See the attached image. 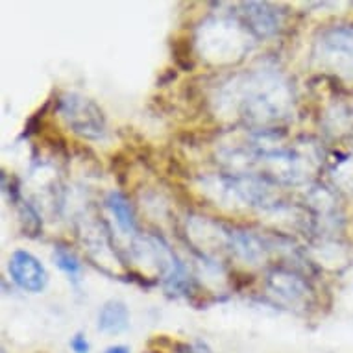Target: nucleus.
<instances>
[{
	"label": "nucleus",
	"instance_id": "obj_2",
	"mask_svg": "<svg viewBox=\"0 0 353 353\" xmlns=\"http://www.w3.org/2000/svg\"><path fill=\"white\" fill-rule=\"evenodd\" d=\"M314 59L320 67L353 80V26H331L314 43Z\"/></svg>",
	"mask_w": 353,
	"mask_h": 353
},
{
	"label": "nucleus",
	"instance_id": "obj_9",
	"mask_svg": "<svg viewBox=\"0 0 353 353\" xmlns=\"http://www.w3.org/2000/svg\"><path fill=\"white\" fill-rule=\"evenodd\" d=\"M52 257H54V263L58 265L59 270L67 274L72 283L74 285L80 283L81 263L80 259L72 254V252H69V250L63 248V246H58V248L54 250Z\"/></svg>",
	"mask_w": 353,
	"mask_h": 353
},
{
	"label": "nucleus",
	"instance_id": "obj_11",
	"mask_svg": "<svg viewBox=\"0 0 353 353\" xmlns=\"http://www.w3.org/2000/svg\"><path fill=\"white\" fill-rule=\"evenodd\" d=\"M176 353H213V350L203 342H191V344H178Z\"/></svg>",
	"mask_w": 353,
	"mask_h": 353
},
{
	"label": "nucleus",
	"instance_id": "obj_6",
	"mask_svg": "<svg viewBox=\"0 0 353 353\" xmlns=\"http://www.w3.org/2000/svg\"><path fill=\"white\" fill-rule=\"evenodd\" d=\"M268 289L289 305H305L309 300V287L305 281L285 270H274L268 276Z\"/></svg>",
	"mask_w": 353,
	"mask_h": 353
},
{
	"label": "nucleus",
	"instance_id": "obj_1",
	"mask_svg": "<svg viewBox=\"0 0 353 353\" xmlns=\"http://www.w3.org/2000/svg\"><path fill=\"white\" fill-rule=\"evenodd\" d=\"M228 87L233 89L228 102H233L235 110H239L246 121L270 124L281 121L290 113V87L276 72L263 69L246 72L237 76Z\"/></svg>",
	"mask_w": 353,
	"mask_h": 353
},
{
	"label": "nucleus",
	"instance_id": "obj_7",
	"mask_svg": "<svg viewBox=\"0 0 353 353\" xmlns=\"http://www.w3.org/2000/svg\"><path fill=\"white\" fill-rule=\"evenodd\" d=\"M99 331L105 335H119L130 327V309L121 300L105 301L99 313Z\"/></svg>",
	"mask_w": 353,
	"mask_h": 353
},
{
	"label": "nucleus",
	"instance_id": "obj_4",
	"mask_svg": "<svg viewBox=\"0 0 353 353\" xmlns=\"http://www.w3.org/2000/svg\"><path fill=\"white\" fill-rule=\"evenodd\" d=\"M8 272L12 279L26 292L39 294L47 289L48 285V272L45 265L41 263L35 255L24 250L13 252L8 263Z\"/></svg>",
	"mask_w": 353,
	"mask_h": 353
},
{
	"label": "nucleus",
	"instance_id": "obj_5",
	"mask_svg": "<svg viewBox=\"0 0 353 353\" xmlns=\"http://www.w3.org/2000/svg\"><path fill=\"white\" fill-rule=\"evenodd\" d=\"M243 8L244 26L248 32L259 35V37H268L278 32L281 17L270 4H261V2H244Z\"/></svg>",
	"mask_w": 353,
	"mask_h": 353
},
{
	"label": "nucleus",
	"instance_id": "obj_12",
	"mask_svg": "<svg viewBox=\"0 0 353 353\" xmlns=\"http://www.w3.org/2000/svg\"><path fill=\"white\" fill-rule=\"evenodd\" d=\"M104 353H130V347L122 346V344H117V346H110Z\"/></svg>",
	"mask_w": 353,
	"mask_h": 353
},
{
	"label": "nucleus",
	"instance_id": "obj_3",
	"mask_svg": "<svg viewBox=\"0 0 353 353\" xmlns=\"http://www.w3.org/2000/svg\"><path fill=\"white\" fill-rule=\"evenodd\" d=\"M58 111L65 124L83 139L100 141L108 135V122L104 111L91 99L78 93H65L59 97Z\"/></svg>",
	"mask_w": 353,
	"mask_h": 353
},
{
	"label": "nucleus",
	"instance_id": "obj_10",
	"mask_svg": "<svg viewBox=\"0 0 353 353\" xmlns=\"http://www.w3.org/2000/svg\"><path fill=\"white\" fill-rule=\"evenodd\" d=\"M70 350L74 353H89L91 352V344L87 341V336L83 333H76L69 342Z\"/></svg>",
	"mask_w": 353,
	"mask_h": 353
},
{
	"label": "nucleus",
	"instance_id": "obj_8",
	"mask_svg": "<svg viewBox=\"0 0 353 353\" xmlns=\"http://www.w3.org/2000/svg\"><path fill=\"white\" fill-rule=\"evenodd\" d=\"M105 203H108L111 214L115 216L117 226L121 228V232L126 235H134L137 232V222H135V214L130 200L122 192L113 191L108 194Z\"/></svg>",
	"mask_w": 353,
	"mask_h": 353
}]
</instances>
